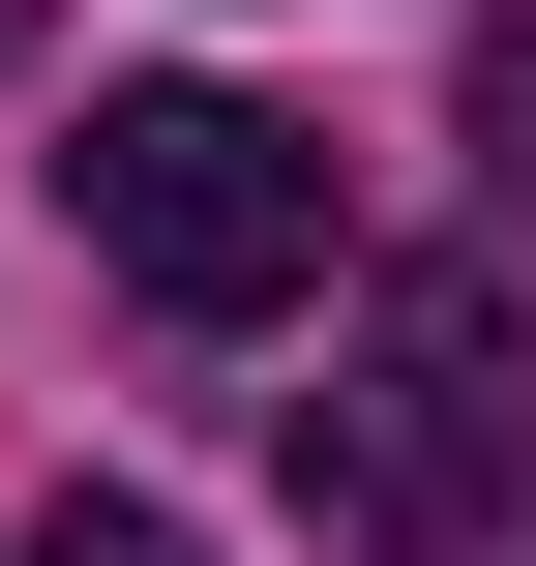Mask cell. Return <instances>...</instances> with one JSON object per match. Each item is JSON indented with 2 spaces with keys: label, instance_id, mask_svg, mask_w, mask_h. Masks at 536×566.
I'll use <instances>...</instances> for the list:
<instances>
[{
  "label": "cell",
  "instance_id": "1",
  "mask_svg": "<svg viewBox=\"0 0 536 566\" xmlns=\"http://www.w3.org/2000/svg\"><path fill=\"white\" fill-rule=\"evenodd\" d=\"M269 448H298V507H328L358 566L507 537V478H536V328H507V269H388V298H328V388H269Z\"/></svg>",
  "mask_w": 536,
  "mask_h": 566
},
{
  "label": "cell",
  "instance_id": "2",
  "mask_svg": "<svg viewBox=\"0 0 536 566\" xmlns=\"http://www.w3.org/2000/svg\"><path fill=\"white\" fill-rule=\"evenodd\" d=\"M90 269L149 328H269V298H328V149L269 90H90Z\"/></svg>",
  "mask_w": 536,
  "mask_h": 566
},
{
  "label": "cell",
  "instance_id": "3",
  "mask_svg": "<svg viewBox=\"0 0 536 566\" xmlns=\"http://www.w3.org/2000/svg\"><path fill=\"white\" fill-rule=\"evenodd\" d=\"M477 179L536 209V30H477Z\"/></svg>",
  "mask_w": 536,
  "mask_h": 566
},
{
  "label": "cell",
  "instance_id": "4",
  "mask_svg": "<svg viewBox=\"0 0 536 566\" xmlns=\"http://www.w3.org/2000/svg\"><path fill=\"white\" fill-rule=\"evenodd\" d=\"M30 566H209V537H179V507H119V478H90V507H60V537H30Z\"/></svg>",
  "mask_w": 536,
  "mask_h": 566
},
{
  "label": "cell",
  "instance_id": "5",
  "mask_svg": "<svg viewBox=\"0 0 536 566\" xmlns=\"http://www.w3.org/2000/svg\"><path fill=\"white\" fill-rule=\"evenodd\" d=\"M0 30H30V0H0Z\"/></svg>",
  "mask_w": 536,
  "mask_h": 566
}]
</instances>
